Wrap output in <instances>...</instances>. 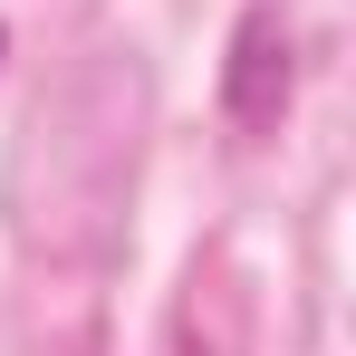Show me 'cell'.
Returning <instances> with one entry per match:
<instances>
[{
  "instance_id": "obj_1",
  "label": "cell",
  "mask_w": 356,
  "mask_h": 356,
  "mask_svg": "<svg viewBox=\"0 0 356 356\" xmlns=\"http://www.w3.org/2000/svg\"><path fill=\"white\" fill-rule=\"evenodd\" d=\"M289 87H298V58H289V19L270 0H250L232 29V67H222V116L241 135H270L289 116Z\"/></svg>"
}]
</instances>
